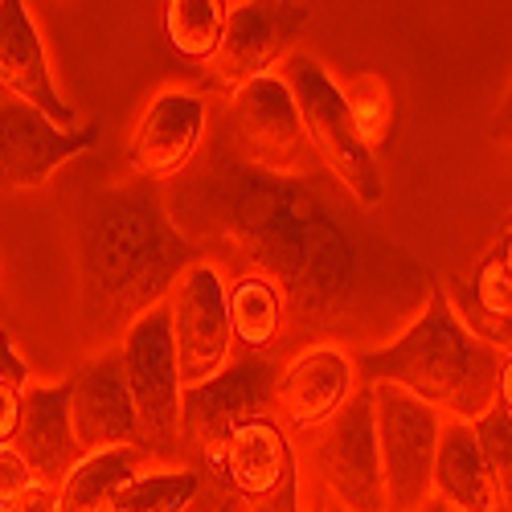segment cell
Returning a JSON list of instances; mask_svg holds the SVG:
<instances>
[{"label": "cell", "instance_id": "1", "mask_svg": "<svg viewBox=\"0 0 512 512\" xmlns=\"http://www.w3.org/2000/svg\"><path fill=\"white\" fill-rule=\"evenodd\" d=\"M353 369L369 386H377V381L398 386L422 406L439 410L443 418L476 422L496 406L504 353L467 332L447 304V291L435 287L426 312L394 345L361 353Z\"/></svg>", "mask_w": 512, "mask_h": 512}, {"label": "cell", "instance_id": "2", "mask_svg": "<svg viewBox=\"0 0 512 512\" xmlns=\"http://www.w3.org/2000/svg\"><path fill=\"white\" fill-rule=\"evenodd\" d=\"M168 222L156 218L140 193H107L87 209L82 222V312L91 332L119 328L127 336L144 312L156 308L160 287L181 275L168 271L164 250Z\"/></svg>", "mask_w": 512, "mask_h": 512}, {"label": "cell", "instance_id": "3", "mask_svg": "<svg viewBox=\"0 0 512 512\" xmlns=\"http://www.w3.org/2000/svg\"><path fill=\"white\" fill-rule=\"evenodd\" d=\"M279 82L295 103V115H300V127L324 173H332L336 185H345V193L357 205H369V209L381 205V197H386L381 168L373 152H365L361 140L353 136L345 99H340L332 74L312 54H287L279 62Z\"/></svg>", "mask_w": 512, "mask_h": 512}, {"label": "cell", "instance_id": "4", "mask_svg": "<svg viewBox=\"0 0 512 512\" xmlns=\"http://www.w3.org/2000/svg\"><path fill=\"white\" fill-rule=\"evenodd\" d=\"M369 390L377 414V455H381V480H386V508L418 512L431 500L443 414L422 406L398 386H386V381H377Z\"/></svg>", "mask_w": 512, "mask_h": 512}, {"label": "cell", "instance_id": "5", "mask_svg": "<svg viewBox=\"0 0 512 512\" xmlns=\"http://www.w3.org/2000/svg\"><path fill=\"white\" fill-rule=\"evenodd\" d=\"M123 357V381L132 394L144 451H173L181 435V373H177V349H173V324L168 308L156 304L144 312L127 336L119 340Z\"/></svg>", "mask_w": 512, "mask_h": 512}, {"label": "cell", "instance_id": "6", "mask_svg": "<svg viewBox=\"0 0 512 512\" xmlns=\"http://www.w3.org/2000/svg\"><path fill=\"white\" fill-rule=\"evenodd\" d=\"M230 140L246 168L267 177H308L320 173V160L300 127L295 103L279 74L242 87L230 99Z\"/></svg>", "mask_w": 512, "mask_h": 512}, {"label": "cell", "instance_id": "7", "mask_svg": "<svg viewBox=\"0 0 512 512\" xmlns=\"http://www.w3.org/2000/svg\"><path fill=\"white\" fill-rule=\"evenodd\" d=\"M209 463L250 512H300V463L275 414L242 422Z\"/></svg>", "mask_w": 512, "mask_h": 512}, {"label": "cell", "instance_id": "8", "mask_svg": "<svg viewBox=\"0 0 512 512\" xmlns=\"http://www.w3.org/2000/svg\"><path fill=\"white\" fill-rule=\"evenodd\" d=\"M164 308H168V324H173L181 390H193V386H201V381L218 377L234 361L226 283L213 267L189 263L181 271V279L168 287Z\"/></svg>", "mask_w": 512, "mask_h": 512}, {"label": "cell", "instance_id": "9", "mask_svg": "<svg viewBox=\"0 0 512 512\" xmlns=\"http://www.w3.org/2000/svg\"><path fill=\"white\" fill-rule=\"evenodd\" d=\"M312 463L320 484L332 492L336 508L345 512H390L386 508V480H381V455H377V414L373 390L349 398L320 439L312 443Z\"/></svg>", "mask_w": 512, "mask_h": 512}, {"label": "cell", "instance_id": "10", "mask_svg": "<svg viewBox=\"0 0 512 512\" xmlns=\"http://www.w3.org/2000/svg\"><path fill=\"white\" fill-rule=\"evenodd\" d=\"M275 381H279V365L271 357L238 353L218 377H209V381H201V386L181 394V435H185V443L209 459L242 422L271 414Z\"/></svg>", "mask_w": 512, "mask_h": 512}, {"label": "cell", "instance_id": "11", "mask_svg": "<svg viewBox=\"0 0 512 512\" xmlns=\"http://www.w3.org/2000/svg\"><path fill=\"white\" fill-rule=\"evenodd\" d=\"M308 17V5H259V0L230 5L218 54L205 62V82L234 99L242 87L267 78L271 66L287 58V46L300 37Z\"/></svg>", "mask_w": 512, "mask_h": 512}, {"label": "cell", "instance_id": "12", "mask_svg": "<svg viewBox=\"0 0 512 512\" xmlns=\"http://www.w3.org/2000/svg\"><path fill=\"white\" fill-rule=\"evenodd\" d=\"M353 357L340 345H308L295 353L275 381V422L291 426L295 435H320L324 426L349 406L357 394Z\"/></svg>", "mask_w": 512, "mask_h": 512}, {"label": "cell", "instance_id": "13", "mask_svg": "<svg viewBox=\"0 0 512 512\" xmlns=\"http://www.w3.org/2000/svg\"><path fill=\"white\" fill-rule=\"evenodd\" d=\"M70 431L82 455L111 451V447H136L144 451L140 418L123 381L119 349L91 357L70 377Z\"/></svg>", "mask_w": 512, "mask_h": 512}, {"label": "cell", "instance_id": "14", "mask_svg": "<svg viewBox=\"0 0 512 512\" xmlns=\"http://www.w3.org/2000/svg\"><path fill=\"white\" fill-rule=\"evenodd\" d=\"M0 91H9L13 103L37 111L62 132H74V107L54 87L46 46L21 0H0Z\"/></svg>", "mask_w": 512, "mask_h": 512}, {"label": "cell", "instance_id": "15", "mask_svg": "<svg viewBox=\"0 0 512 512\" xmlns=\"http://www.w3.org/2000/svg\"><path fill=\"white\" fill-rule=\"evenodd\" d=\"M99 140L95 127L62 132L21 103H0V189H37L70 156Z\"/></svg>", "mask_w": 512, "mask_h": 512}, {"label": "cell", "instance_id": "16", "mask_svg": "<svg viewBox=\"0 0 512 512\" xmlns=\"http://www.w3.org/2000/svg\"><path fill=\"white\" fill-rule=\"evenodd\" d=\"M201 136H205V103L189 91H164L140 115L127 160L152 185L173 181L197 156Z\"/></svg>", "mask_w": 512, "mask_h": 512}, {"label": "cell", "instance_id": "17", "mask_svg": "<svg viewBox=\"0 0 512 512\" xmlns=\"http://www.w3.org/2000/svg\"><path fill=\"white\" fill-rule=\"evenodd\" d=\"M13 447L29 463L37 484L62 488L66 476L78 467L82 451L70 431V381L58 386H29L21 398V426Z\"/></svg>", "mask_w": 512, "mask_h": 512}, {"label": "cell", "instance_id": "18", "mask_svg": "<svg viewBox=\"0 0 512 512\" xmlns=\"http://www.w3.org/2000/svg\"><path fill=\"white\" fill-rule=\"evenodd\" d=\"M431 500L455 512H496L492 476H488V463H484L472 422L443 418L435 472H431Z\"/></svg>", "mask_w": 512, "mask_h": 512}, {"label": "cell", "instance_id": "19", "mask_svg": "<svg viewBox=\"0 0 512 512\" xmlns=\"http://www.w3.org/2000/svg\"><path fill=\"white\" fill-rule=\"evenodd\" d=\"M226 312H230L234 349L267 357L283 332L287 300L267 275H246L226 291Z\"/></svg>", "mask_w": 512, "mask_h": 512}, {"label": "cell", "instance_id": "20", "mask_svg": "<svg viewBox=\"0 0 512 512\" xmlns=\"http://www.w3.org/2000/svg\"><path fill=\"white\" fill-rule=\"evenodd\" d=\"M136 463H140L136 447H111V451L82 455L78 467L66 476V484L58 488L62 512H111L119 488L136 480Z\"/></svg>", "mask_w": 512, "mask_h": 512}, {"label": "cell", "instance_id": "21", "mask_svg": "<svg viewBox=\"0 0 512 512\" xmlns=\"http://www.w3.org/2000/svg\"><path fill=\"white\" fill-rule=\"evenodd\" d=\"M226 17L230 5H222V0H173V5H164V33L177 54L205 66L218 54Z\"/></svg>", "mask_w": 512, "mask_h": 512}, {"label": "cell", "instance_id": "22", "mask_svg": "<svg viewBox=\"0 0 512 512\" xmlns=\"http://www.w3.org/2000/svg\"><path fill=\"white\" fill-rule=\"evenodd\" d=\"M340 99H345L353 136L361 140V148L377 152L381 144H386L390 127H394V91H390V82L381 78L377 70H361L349 87L340 91Z\"/></svg>", "mask_w": 512, "mask_h": 512}, {"label": "cell", "instance_id": "23", "mask_svg": "<svg viewBox=\"0 0 512 512\" xmlns=\"http://www.w3.org/2000/svg\"><path fill=\"white\" fill-rule=\"evenodd\" d=\"M197 472H160V476H136L123 484L111 512H185L189 500H197Z\"/></svg>", "mask_w": 512, "mask_h": 512}, {"label": "cell", "instance_id": "24", "mask_svg": "<svg viewBox=\"0 0 512 512\" xmlns=\"http://www.w3.org/2000/svg\"><path fill=\"white\" fill-rule=\"evenodd\" d=\"M472 431L480 439L488 476H492V496H496V512H512V422L500 406H492L488 414H480L472 422Z\"/></svg>", "mask_w": 512, "mask_h": 512}, {"label": "cell", "instance_id": "25", "mask_svg": "<svg viewBox=\"0 0 512 512\" xmlns=\"http://www.w3.org/2000/svg\"><path fill=\"white\" fill-rule=\"evenodd\" d=\"M472 300L500 324H512V275L504 271V263L496 259H484L480 271H476V287H472Z\"/></svg>", "mask_w": 512, "mask_h": 512}, {"label": "cell", "instance_id": "26", "mask_svg": "<svg viewBox=\"0 0 512 512\" xmlns=\"http://www.w3.org/2000/svg\"><path fill=\"white\" fill-rule=\"evenodd\" d=\"M33 472H29V463L21 459V451L9 443V447H0V512H9L29 488H33Z\"/></svg>", "mask_w": 512, "mask_h": 512}, {"label": "cell", "instance_id": "27", "mask_svg": "<svg viewBox=\"0 0 512 512\" xmlns=\"http://www.w3.org/2000/svg\"><path fill=\"white\" fill-rule=\"evenodd\" d=\"M0 390H17V394H25L29 390V369H25V361L13 353V340L0 332Z\"/></svg>", "mask_w": 512, "mask_h": 512}, {"label": "cell", "instance_id": "28", "mask_svg": "<svg viewBox=\"0 0 512 512\" xmlns=\"http://www.w3.org/2000/svg\"><path fill=\"white\" fill-rule=\"evenodd\" d=\"M21 398L17 390H0V447H9L17 439V426H21Z\"/></svg>", "mask_w": 512, "mask_h": 512}, {"label": "cell", "instance_id": "29", "mask_svg": "<svg viewBox=\"0 0 512 512\" xmlns=\"http://www.w3.org/2000/svg\"><path fill=\"white\" fill-rule=\"evenodd\" d=\"M9 512H62V496L58 488H46V484H33Z\"/></svg>", "mask_w": 512, "mask_h": 512}, {"label": "cell", "instance_id": "30", "mask_svg": "<svg viewBox=\"0 0 512 512\" xmlns=\"http://www.w3.org/2000/svg\"><path fill=\"white\" fill-rule=\"evenodd\" d=\"M492 136L500 144H512V87H508V95H504V103H500V111L492 119Z\"/></svg>", "mask_w": 512, "mask_h": 512}, {"label": "cell", "instance_id": "31", "mask_svg": "<svg viewBox=\"0 0 512 512\" xmlns=\"http://www.w3.org/2000/svg\"><path fill=\"white\" fill-rule=\"evenodd\" d=\"M496 406L508 414L512 422V353H504V369H500V390H496Z\"/></svg>", "mask_w": 512, "mask_h": 512}, {"label": "cell", "instance_id": "32", "mask_svg": "<svg viewBox=\"0 0 512 512\" xmlns=\"http://www.w3.org/2000/svg\"><path fill=\"white\" fill-rule=\"evenodd\" d=\"M496 259L504 263V271L512 275V218H508V226H504V238H500V254Z\"/></svg>", "mask_w": 512, "mask_h": 512}, {"label": "cell", "instance_id": "33", "mask_svg": "<svg viewBox=\"0 0 512 512\" xmlns=\"http://www.w3.org/2000/svg\"><path fill=\"white\" fill-rule=\"evenodd\" d=\"M418 512H455V508H447V504H439V500H426V508H418Z\"/></svg>", "mask_w": 512, "mask_h": 512}, {"label": "cell", "instance_id": "34", "mask_svg": "<svg viewBox=\"0 0 512 512\" xmlns=\"http://www.w3.org/2000/svg\"><path fill=\"white\" fill-rule=\"evenodd\" d=\"M332 512H345V508H336V504H332Z\"/></svg>", "mask_w": 512, "mask_h": 512}]
</instances>
